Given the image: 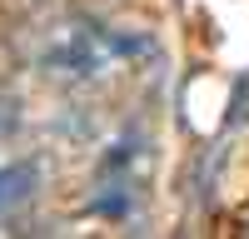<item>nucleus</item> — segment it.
I'll use <instances>...</instances> for the list:
<instances>
[{
	"instance_id": "obj_1",
	"label": "nucleus",
	"mask_w": 249,
	"mask_h": 239,
	"mask_svg": "<svg viewBox=\"0 0 249 239\" xmlns=\"http://www.w3.org/2000/svg\"><path fill=\"white\" fill-rule=\"evenodd\" d=\"M30 189H35V165H5L0 170V209L20 205Z\"/></svg>"
}]
</instances>
